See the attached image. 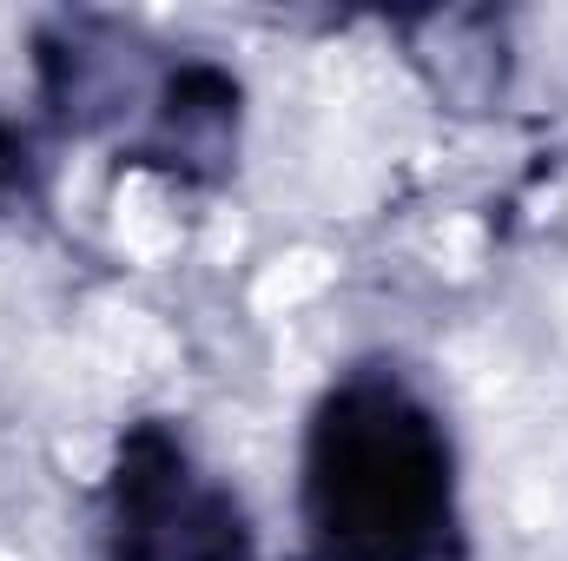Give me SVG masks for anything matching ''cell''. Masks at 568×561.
<instances>
[{
	"label": "cell",
	"instance_id": "6da1fadb",
	"mask_svg": "<svg viewBox=\"0 0 568 561\" xmlns=\"http://www.w3.org/2000/svg\"><path fill=\"white\" fill-rule=\"evenodd\" d=\"M304 529L317 561H456V449L390 370H351L304 429Z\"/></svg>",
	"mask_w": 568,
	"mask_h": 561
},
{
	"label": "cell",
	"instance_id": "7a4b0ae2",
	"mask_svg": "<svg viewBox=\"0 0 568 561\" xmlns=\"http://www.w3.org/2000/svg\"><path fill=\"white\" fill-rule=\"evenodd\" d=\"M106 561H252L239 496L199 476L192 449L165 429H126L106 482Z\"/></svg>",
	"mask_w": 568,
	"mask_h": 561
},
{
	"label": "cell",
	"instance_id": "3957f363",
	"mask_svg": "<svg viewBox=\"0 0 568 561\" xmlns=\"http://www.w3.org/2000/svg\"><path fill=\"white\" fill-rule=\"evenodd\" d=\"M232 145H239V80L205 60H185L179 73H165L145 159L192 178V172H225Z\"/></svg>",
	"mask_w": 568,
	"mask_h": 561
}]
</instances>
